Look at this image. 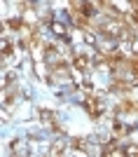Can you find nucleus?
Segmentation results:
<instances>
[{
	"mask_svg": "<svg viewBox=\"0 0 138 157\" xmlns=\"http://www.w3.org/2000/svg\"><path fill=\"white\" fill-rule=\"evenodd\" d=\"M21 26H24V24H21L19 19H9V28H14V31H19Z\"/></svg>",
	"mask_w": 138,
	"mask_h": 157,
	"instance_id": "obj_9",
	"label": "nucleus"
},
{
	"mask_svg": "<svg viewBox=\"0 0 138 157\" xmlns=\"http://www.w3.org/2000/svg\"><path fill=\"white\" fill-rule=\"evenodd\" d=\"M52 31L56 33V35H61V38H68V31L63 24H59V21H52Z\"/></svg>",
	"mask_w": 138,
	"mask_h": 157,
	"instance_id": "obj_4",
	"label": "nucleus"
},
{
	"mask_svg": "<svg viewBox=\"0 0 138 157\" xmlns=\"http://www.w3.org/2000/svg\"><path fill=\"white\" fill-rule=\"evenodd\" d=\"M77 7H80V12L84 14V17H91V14L96 12V10H94V5H91V2H87V0H82Z\"/></svg>",
	"mask_w": 138,
	"mask_h": 157,
	"instance_id": "obj_3",
	"label": "nucleus"
},
{
	"mask_svg": "<svg viewBox=\"0 0 138 157\" xmlns=\"http://www.w3.org/2000/svg\"><path fill=\"white\" fill-rule=\"evenodd\" d=\"M73 63H75V68L84 71V68H89V63H91V61H89V56H82V54H80V56H75V59H73Z\"/></svg>",
	"mask_w": 138,
	"mask_h": 157,
	"instance_id": "obj_2",
	"label": "nucleus"
},
{
	"mask_svg": "<svg viewBox=\"0 0 138 157\" xmlns=\"http://www.w3.org/2000/svg\"><path fill=\"white\" fill-rule=\"evenodd\" d=\"M82 103L87 105V110H89L91 117H101V115H103V98H101L99 94H89V96H84V98H82Z\"/></svg>",
	"mask_w": 138,
	"mask_h": 157,
	"instance_id": "obj_1",
	"label": "nucleus"
},
{
	"mask_svg": "<svg viewBox=\"0 0 138 157\" xmlns=\"http://www.w3.org/2000/svg\"><path fill=\"white\" fill-rule=\"evenodd\" d=\"M124 155H138V145H126Z\"/></svg>",
	"mask_w": 138,
	"mask_h": 157,
	"instance_id": "obj_8",
	"label": "nucleus"
},
{
	"mask_svg": "<svg viewBox=\"0 0 138 157\" xmlns=\"http://www.w3.org/2000/svg\"><path fill=\"white\" fill-rule=\"evenodd\" d=\"M133 56H138V40H133Z\"/></svg>",
	"mask_w": 138,
	"mask_h": 157,
	"instance_id": "obj_10",
	"label": "nucleus"
},
{
	"mask_svg": "<svg viewBox=\"0 0 138 157\" xmlns=\"http://www.w3.org/2000/svg\"><path fill=\"white\" fill-rule=\"evenodd\" d=\"M40 117L45 120V122H52V120H54V113L47 110V108H42V110H40Z\"/></svg>",
	"mask_w": 138,
	"mask_h": 157,
	"instance_id": "obj_7",
	"label": "nucleus"
},
{
	"mask_svg": "<svg viewBox=\"0 0 138 157\" xmlns=\"http://www.w3.org/2000/svg\"><path fill=\"white\" fill-rule=\"evenodd\" d=\"M73 148H75V150H89V143H87V138H75V141H73Z\"/></svg>",
	"mask_w": 138,
	"mask_h": 157,
	"instance_id": "obj_5",
	"label": "nucleus"
},
{
	"mask_svg": "<svg viewBox=\"0 0 138 157\" xmlns=\"http://www.w3.org/2000/svg\"><path fill=\"white\" fill-rule=\"evenodd\" d=\"M63 150H66V143H63V141H56V143L52 145V155H63Z\"/></svg>",
	"mask_w": 138,
	"mask_h": 157,
	"instance_id": "obj_6",
	"label": "nucleus"
}]
</instances>
